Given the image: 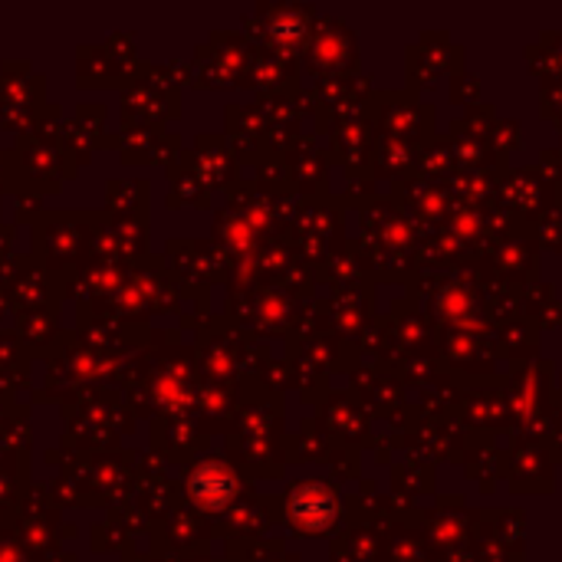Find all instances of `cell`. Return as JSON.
<instances>
[]
</instances>
